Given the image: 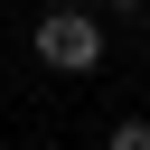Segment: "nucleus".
I'll list each match as a JSON object with an SVG mask.
<instances>
[{
  "label": "nucleus",
  "instance_id": "obj_1",
  "mask_svg": "<svg viewBox=\"0 0 150 150\" xmlns=\"http://www.w3.org/2000/svg\"><path fill=\"white\" fill-rule=\"evenodd\" d=\"M38 56H47L56 75H94V66H103V28H94L84 9H47V19H38Z\"/></svg>",
  "mask_w": 150,
  "mask_h": 150
},
{
  "label": "nucleus",
  "instance_id": "obj_2",
  "mask_svg": "<svg viewBox=\"0 0 150 150\" xmlns=\"http://www.w3.org/2000/svg\"><path fill=\"white\" fill-rule=\"evenodd\" d=\"M103 150H150V122H112V141Z\"/></svg>",
  "mask_w": 150,
  "mask_h": 150
},
{
  "label": "nucleus",
  "instance_id": "obj_3",
  "mask_svg": "<svg viewBox=\"0 0 150 150\" xmlns=\"http://www.w3.org/2000/svg\"><path fill=\"white\" fill-rule=\"evenodd\" d=\"M47 9H75V0H47Z\"/></svg>",
  "mask_w": 150,
  "mask_h": 150
},
{
  "label": "nucleus",
  "instance_id": "obj_4",
  "mask_svg": "<svg viewBox=\"0 0 150 150\" xmlns=\"http://www.w3.org/2000/svg\"><path fill=\"white\" fill-rule=\"evenodd\" d=\"M112 9H131V0H112Z\"/></svg>",
  "mask_w": 150,
  "mask_h": 150
}]
</instances>
